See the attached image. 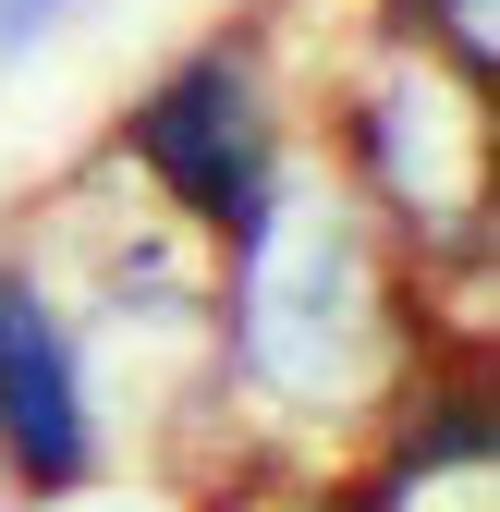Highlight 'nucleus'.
<instances>
[{
    "instance_id": "5",
    "label": "nucleus",
    "mask_w": 500,
    "mask_h": 512,
    "mask_svg": "<svg viewBox=\"0 0 500 512\" xmlns=\"http://www.w3.org/2000/svg\"><path fill=\"white\" fill-rule=\"evenodd\" d=\"M366 25H391L415 49H440L452 74L500 86V0H366Z\"/></svg>"
},
{
    "instance_id": "4",
    "label": "nucleus",
    "mask_w": 500,
    "mask_h": 512,
    "mask_svg": "<svg viewBox=\"0 0 500 512\" xmlns=\"http://www.w3.org/2000/svg\"><path fill=\"white\" fill-rule=\"evenodd\" d=\"M110 464L98 427V354H86V305L37 269L25 244H0V488L25 500H74Z\"/></svg>"
},
{
    "instance_id": "3",
    "label": "nucleus",
    "mask_w": 500,
    "mask_h": 512,
    "mask_svg": "<svg viewBox=\"0 0 500 512\" xmlns=\"http://www.w3.org/2000/svg\"><path fill=\"white\" fill-rule=\"evenodd\" d=\"M110 159L135 171L196 244H232L244 220L269 208V183L305 159V110H293L281 25L269 13H220L208 37H183L159 74L122 98Z\"/></svg>"
},
{
    "instance_id": "1",
    "label": "nucleus",
    "mask_w": 500,
    "mask_h": 512,
    "mask_svg": "<svg viewBox=\"0 0 500 512\" xmlns=\"http://www.w3.org/2000/svg\"><path fill=\"white\" fill-rule=\"evenodd\" d=\"M208 317H220L232 391H257L269 415H305V427L366 415L427 354V293L403 244L379 232V208L330 171V147H305L269 183V208L220 244Z\"/></svg>"
},
{
    "instance_id": "6",
    "label": "nucleus",
    "mask_w": 500,
    "mask_h": 512,
    "mask_svg": "<svg viewBox=\"0 0 500 512\" xmlns=\"http://www.w3.org/2000/svg\"><path fill=\"white\" fill-rule=\"evenodd\" d=\"M98 13V0H0V74H25V61H49L61 37H74Z\"/></svg>"
},
{
    "instance_id": "2",
    "label": "nucleus",
    "mask_w": 500,
    "mask_h": 512,
    "mask_svg": "<svg viewBox=\"0 0 500 512\" xmlns=\"http://www.w3.org/2000/svg\"><path fill=\"white\" fill-rule=\"evenodd\" d=\"M488 159H500V86L452 74L440 49L391 25H366V49L330 61V171L379 208L415 293L440 269L488 281Z\"/></svg>"
}]
</instances>
